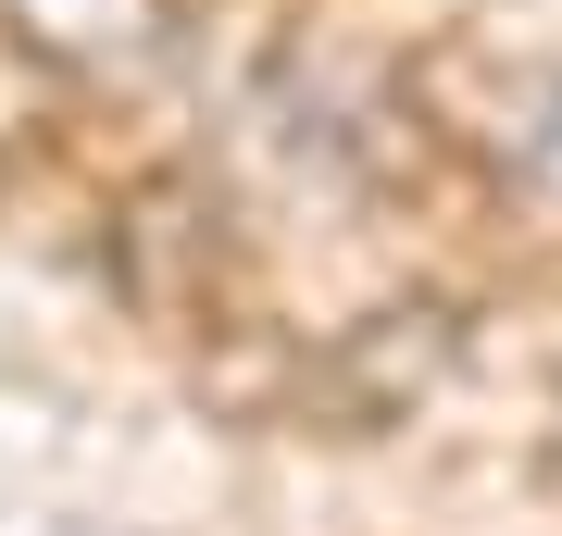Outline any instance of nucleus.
<instances>
[{
    "instance_id": "1",
    "label": "nucleus",
    "mask_w": 562,
    "mask_h": 536,
    "mask_svg": "<svg viewBox=\"0 0 562 536\" xmlns=\"http://www.w3.org/2000/svg\"><path fill=\"white\" fill-rule=\"evenodd\" d=\"M13 38L88 88H138L176 62V0H13Z\"/></svg>"
}]
</instances>
